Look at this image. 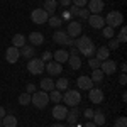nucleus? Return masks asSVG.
I'll return each instance as SVG.
<instances>
[{"mask_svg": "<svg viewBox=\"0 0 127 127\" xmlns=\"http://www.w3.org/2000/svg\"><path fill=\"white\" fill-rule=\"evenodd\" d=\"M51 58H53V53H49V51H44V53H42V61H44V63H46V61H51Z\"/></svg>", "mask_w": 127, "mask_h": 127, "instance_id": "40", "label": "nucleus"}, {"mask_svg": "<svg viewBox=\"0 0 127 127\" xmlns=\"http://www.w3.org/2000/svg\"><path fill=\"white\" fill-rule=\"evenodd\" d=\"M119 81H120V85H126V83H127V76H126V73H122V75H120Z\"/></svg>", "mask_w": 127, "mask_h": 127, "instance_id": "43", "label": "nucleus"}, {"mask_svg": "<svg viewBox=\"0 0 127 127\" xmlns=\"http://www.w3.org/2000/svg\"><path fill=\"white\" fill-rule=\"evenodd\" d=\"M119 46H120V42H119L117 39H114V37H112V39H110V42H108V46H107V48H108V49H117Z\"/></svg>", "mask_w": 127, "mask_h": 127, "instance_id": "38", "label": "nucleus"}, {"mask_svg": "<svg viewBox=\"0 0 127 127\" xmlns=\"http://www.w3.org/2000/svg\"><path fill=\"white\" fill-rule=\"evenodd\" d=\"M78 115H80L78 107H73L71 110H68V115H66L64 120H68L69 126H75V124H76V120H78Z\"/></svg>", "mask_w": 127, "mask_h": 127, "instance_id": "18", "label": "nucleus"}, {"mask_svg": "<svg viewBox=\"0 0 127 127\" xmlns=\"http://www.w3.org/2000/svg\"><path fill=\"white\" fill-rule=\"evenodd\" d=\"M56 7H58V3H56V0H46L44 2V7L42 9L48 12V15L49 14H54L56 12Z\"/></svg>", "mask_w": 127, "mask_h": 127, "instance_id": "26", "label": "nucleus"}, {"mask_svg": "<svg viewBox=\"0 0 127 127\" xmlns=\"http://www.w3.org/2000/svg\"><path fill=\"white\" fill-rule=\"evenodd\" d=\"M71 127H73V126H71Z\"/></svg>", "mask_w": 127, "mask_h": 127, "instance_id": "50", "label": "nucleus"}, {"mask_svg": "<svg viewBox=\"0 0 127 127\" xmlns=\"http://www.w3.org/2000/svg\"><path fill=\"white\" fill-rule=\"evenodd\" d=\"M53 39H54L56 44H61V46H75V39L69 37L64 31H56L53 34Z\"/></svg>", "mask_w": 127, "mask_h": 127, "instance_id": "6", "label": "nucleus"}, {"mask_svg": "<svg viewBox=\"0 0 127 127\" xmlns=\"http://www.w3.org/2000/svg\"><path fill=\"white\" fill-rule=\"evenodd\" d=\"M49 127H66L64 124H53V126H49Z\"/></svg>", "mask_w": 127, "mask_h": 127, "instance_id": "48", "label": "nucleus"}, {"mask_svg": "<svg viewBox=\"0 0 127 127\" xmlns=\"http://www.w3.org/2000/svg\"><path fill=\"white\" fill-rule=\"evenodd\" d=\"M41 88H42V92H51V90H54V81L51 78H42L41 80Z\"/></svg>", "mask_w": 127, "mask_h": 127, "instance_id": "25", "label": "nucleus"}, {"mask_svg": "<svg viewBox=\"0 0 127 127\" xmlns=\"http://www.w3.org/2000/svg\"><path fill=\"white\" fill-rule=\"evenodd\" d=\"M66 115H68L66 105H54V107H53V117L56 119V120H64Z\"/></svg>", "mask_w": 127, "mask_h": 127, "instance_id": "13", "label": "nucleus"}, {"mask_svg": "<svg viewBox=\"0 0 127 127\" xmlns=\"http://www.w3.org/2000/svg\"><path fill=\"white\" fill-rule=\"evenodd\" d=\"M92 119H93V124H95V126H103V124H105V115H103L100 110H97Z\"/></svg>", "mask_w": 127, "mask_h": 127, "instance_id": "29", "label": "nucleus"}, {"mask_svg": "<svg viewBox=\"0 0 127 127\" xmlns=\"http://www.w3.org/2000/svg\"><path fill=\"white\" fill-rule=\"evenodd\" d=\"M22 51H20V54H22V56H24V58H34V53H36V51H34V46H22Z\"/></svg>", "mask_w": 127, "mask_h": 127, "instance_id": "28", "label": "nucleus"}, {"mask_svg": "<svg viewBox=\"0 0 127 127\" xmlns=\"http://www.w3.org/2000/svg\"><path fill=\"white\" fill-rule=\"evenodd\" d=\"M68 87H69L68 78H58L56 81H54V88H56V90H59V92H64V90H68Z\"/></svg>", "mask_w": 127, "mask_h": 127, "instance_id": "23", "label": "nucleus"}, {"mask_svg": "<svg viewBox=\"0 0 127 127\" xmlns=\"http://www.w3.org/2000/svg\"><path fill=\"white\" fill-rule=\"evenodd\" d=\"M105 24H107L108 27L115 29V27H119V26L124 24V15H122L120 12H117V10H112V12H108V14H107Z\"/></svg>", "mask_w": 127, "mask_h": 127, "instance_id": "5", "label": "nucleus"}, {"mask_svg": "<svg viewBox=\"0 0 127 127\" xmlns=\"http://www.w3.org/2000/svg\"><path fill=\"white\" fill-rule=\"evenodd\" d=\"M26 90H27V93H34V92H36V85H34V83H27Z\"/></svg>", "mask_w": 127, "mask_h": 127, "instance_id": "41", "label": "nucleus"}, {"mask_svg": "<svg viewBox=\"0 0 127 127\" xmlns=\"http://www.w3.org/2000/svg\"><path fill=\"white\" fill-rule=\"evenodd\" d=\"M83 127H98V126H95L93 122H87V124H85V126H83Z\"/></svg>", "mask_w": 127, "mask_h": 127, "instance_id": "46", "label": "nucleus"}, {"mask_svg": "<svg viewBox=\"0 0 127 127\" xmlns=\"http://www.w3.org/2000/svg\"><path fill=\"white\" fill-rule=\"evenodd\" d=\"M81 32H83V26H81V22H80V20H71V22L68 24L66 34H68L69 37L76 39L78 36H81Z\"/></svg>", "mask_w": 127, "mask_h": 127, "instance_id": "7", "label": "nucleus"}, {"mask_svg": "<svg viewBox=\"0 0 127 127\" xmlns=\"http://www.w3.org/2000/svg\"><path fill=\"white\" fill-rule=\"evenodd\" d=\"M5 114H7V112H5V108H3V107H0V119H3V117H5Z\"/></svg>", "mask_w": 127, "mask_h": 127, "instance_id": "45", "label": "nucleus"}, {"mask_svg": "<svg viewBox=\"0 0 127 127\" xmlns=\"http://www.w3.org/2000/svg\"><path fill=\"white\" fill-rule=\"evenodd\" d=\"M114 127H127V119L126 117H119L117 120H115Z\"/></svg>", "mask_w": 127, "mask_h": 127, "instance_id": "36", "label": "nucleus"}, {"mask_svg": "<svg viewBox=\"0 0 127 127\" xmlns=\"http://www.w3.org/2000/svg\"><path fill=\"white\" fill-rule=\"evenodd\" d=\"M95 54H97V59H98V61H105V59H108L110 49H108L107 46H102V48H98L97 51H95Z\"/></svg>", "mask_w": 127, "mask_h": 127, "instance_id": "21", "label": "nucleus"}, {"mask_svg": "<svg viewBox=\"0 0 127 127\" xmlns=\"http://www.w3.org/2000/svg\"><path fill=\"white\" fill-rule=\"evenodd\" d=\"M71 2H73L75 7H78V9H83V7L88 3V0H71Z\"/></svg>", "mask_w": 127, "mask_h": 127, "instance_id": "39", "label": "nucleus"}, {"mask_svg": "<svg viewBox=\"0 0 127 127\" xmlns=\"http://www.w3.org/2000/svg\"><path fill=\"white\" fill-rule=\"evenodd\" d=\"M29 41H31V46H41V44L44 42V36H42L41 32H31Z\"/></svg>", "mask_w": 127, "mask_h": 127, "instance_id": "19", "label": "nucleus"}, {"mask_svg": "<svg viewBox=\"0 0 127 127\" xmlns=\"http://www.w3.org/2000/svg\"><path fill=\"white\" fill-rule=\"evenodd\" d=\"M103 0H90L88 2V12H92V14H100L102 10H103Z\"/></svg>", "mask_w": 127, "mask_h": 127, "instance_id": "16", "label": "nucleus"}, {"mask_svg": "<svg viewBox=\"0 0 127 127\" xmlns=\"http://www.w3.org/2000/svg\"><path fill=\"white\" fill-rule=\"evenodd\" d=\"M12 46H15V48H22V46H26V36L24 34H15L14 37H12Z\"/></svg>", "mask_w": 127, "mask_h": 127, "instance_id": "24", "label": "nucleus"}, {"mask_svg": "<svg viewBox=\"0 0 127 127\" xmlns=\"http://www.w3.org/2000/svg\"><path fill=\"white\" fill-rule=\"evenodd\" d=\"M31 19H32L34 24H46L48 19H49V15H48V12H46L44 9H36V10H32Z\"/></svg>", "mask_w": 127, "mask_h": 127, "instance_id": "8", "label": "nucleus"}, {"mask_svg": "<svg viewBox=\"0 0 127 127\" xmlns=\"http://www.w3.org/2000/svg\"><path fill=\"white\" fill-rule=\"evenodd\" d=\"M83 114H85V117H87V119H92V117H93V114H95V112H93L92 108H87V110H85Z\"/></svg>", "mask_w": 127, "mask_h": 127, "instance_id": "42", "label": "nucleus"}, {"mask_svg": "<svg viewBox=\"0 0 127 127\" xmlns=\"http://www.w3.org/2000/svg\"><path fill=\"white\" fill-rule=\"evenodd\" d=\"M59 2H61V5H63V7H68L69 3H71V0H59Z\"/></svg>", "mask_w": 127, "mask_h": 127, "instance_id": "44", "label": "nucleus"}, {"mask_svg": "<svg viewBox=\"0 0 127 127\" xmlns=\"http://www.w3.org/2000/svg\"><path fill=\"white\" fill-rule=\"evenodd\" d=\"M92 81L93 83H102V80H103V73H102V69H93V73H92Z\"/></svg>", "mask_w": 127, "mask_h": 127, "instance_id": "30", "label": "nucleus"}, {"mask_svg": "<svg viewBox=\"0 0 127 127\" xmlns=\"http://www.w3.org/2000/svg\"><path fill=\"white\" fill-rule=\"evenodd\" d=\"M100 69H102L103 75H112V73L117 69V63L112 61V59H105V61L100 63Z\"/></svg>", "mask_w": 127, "mask_h": 127, "instance_id": "11", "label": "nucleus"}, {"mask_svg": "<svg viewBox=\"0 0 127 127\" xmlns=\"http://www.w3.org/2000/svg\"><path fill=\"white\" fill-rule=\"evenodd\" d=\"M64 102V105H69V107H78L80 102H81V93L76 92V90H64V95L61 98Z\"/></svg>", "mask_w": 127, "mask_h": 127, "instance_id": "2", "label": "nucleus"}, {"mask_svg": "<svg viewBox=\"0 0 127 127\" xmlns=\"http://www.w3.org/2000/svg\"><path fill=\"white\" fill-rule=\"evenodd\" d=\"M88 98H90V102L92 103H95V105H98V103H102L103 102V90H100V88H90L88 90Z\"/></svg>", "mask_w": 127, "mask_h": 127, "instance_id": "9", "label": "nucleus"}, {"mask_svg": "<svg viewBox=\"0 0 127 127\" xmlns=\"http://www.w3.org/2000/svg\"><path fill=\"white\" fill-rule=\"evenodd\" d=\"M0 127H3V124H2V119H0Z\"/></svg>", "mask_w": 127, "mask_h": 127, "instance_id": "49", "label": "nucleus"}, {"mask_svg": "<svg viewBox=\"0 0 127 127\" xmlns=\"http://www.w3.org/2000/svg\"><path fill=\"white\" fill-rule=\"evenodd\" d=\"M46 71L49 75H53V76H58L63 71V64L58 63V61H49V63H46Z\"/></svg>", "mask_w": 127, "mask_h": 127, "instance_id": "12", "label": "nucleus"}, {"mask_svg": "<svg viewBox=\"0 0 127 127\" xmlns=\"http://www.w3.org/2000/svg\"><path fill=\"white\" fill-rule=\"evenodd\" d=\"M68 63H69V66H71V69H80L81 68V59H80L78 54H69Z\"/></svg>", "mask_w": 127, "mask_h": 127, "instance_id": "22", "label": "nucleus"}, {"mask_svg": "<svg viewBox=\"0 0 127 127\" xmlns=\"http://www.w3.org/2000/svg\"><path fill=\"white\" fill-rule=\"evenodd\" d=\"M48 95H49V100H51L53 103H59V102H61V98H63V93H61L59 90H56V88H54V90H51Z\"/></svg>", "mask_w": 127, "mask_h": 127, "instance_id": "27", "label": "nucleus"}, {"mask_svg": "<svg viewBox=\"0 0 127 127\" xmlns=\"http://www.w3.org/2000/svg\"><path fill=\"white\" fill-rule=\"evenodd\" d=\"M100 63H102V61H98L97 58H92L90 61H88V64H90V68H92V69H98V68H100Z\"/></svg>", "mask_w": 127, "mask_h": 127, "instance_id": "35", "label": "nucleus"}, {"mask_svg": "<svg viewBox=\"0 0 127 127\" xmlns=\"http://www.w3.org/2000/svg\"><path fill=\"white\" fill-rule=\"evenodd\" d=\"M48 22H49L51 27H59V26L63 24V19H59V17H49Z\"/></svg>", "mask_w": 127, "mask_h": 127, "instance_id": "32", "label": "nucleus"}, {"mask_svg": "<svg viewBox=\"0 0 127 127\" xmlns=\"http://www.w3.org/2000/svg\"><path fill=\"white\" fill-rule=\"evenodd\" d=\"M31 103L36 105L37 108H44L49 103L48 92H34V93L31 95Z\"/></svg>", "mask_w": 127, "mask_h": 127, "instance_id": "4", "label": "nucleus"}, {"mask_svg": "<svg viewBox=\"0 0 127 127\" xmlns=\"http://www.w3.org/2000/svg\"><path fill=\"white\" fill-rule=\"evenodd\" d=\"M117 41H119V42H126V41H127V29H126V27H122V29H120Z\"/></svg>", "mask_w": 127, "mask_h": 127, "instance_id": "34", "label": "nucleus"}, {"mask_svg": "<svg viewBox=\"0 0 127 127\" xmlns=\"http://www.w3.org/2000/svg\"><path fill=\"white\" fill-rule=\"evenodd\" d=\"M120 69L126 73V69H127V64H126V63H122V64H120Z\"/></svg>", "mask_w": 127, "mask_h": 127, "instance_id": "47", "label": "nucleus"}, {"mask_svg": "<svg viewBox=\"0 0 127 127\" xmlns=\"http://www.w3.org/2000/svg\"><path fill=\"white\" fill-rule=\"evenodd\" d=\"M54 61H58V63H66L69 58V51H66V49H58V51H54Z\"/></svg>", "mask_w": 127, "mask_h": 127, "instance_id": "17", "label": "nucleus"}, {"mask_svg": "<svg viewBox=\"0 0 127 127\" xmlns=\"http://www.w3.org/2000/svg\"><path fill=\"white\" fill-rule=\"evenodd\" d=\"M78 17H81V19H88V17H90L88 9H78Z\"/></svg>", "mask_w": 127, "mask_h": 127, "instance_id": "37", "label": "nucleus"}, {"mask_svg": "<svg viewBox=\"0 0 127 127\" xmlns=\"http://www.w3.org/2000/svg\"><path fill=\"white\" fill-rule=\"evenodd\" d=\"M102 29H103V36H105L107 39H112V37H114V31L115 29H112V27H108V26L102 27Z\"/></svg>", "mask_w": 127, "mask_h": 127, "instance_id": "33", "label": "nucleus"}, {"mask_svg": "<svg viewBox=\"0 0 127 127\" xmlns=\"http://www.w3.org/2000/svg\"><path fill=\"white\" fill-rule=\"evenodd\" d=\"M76 85H78L80 90H90V88H93V81H92L90 76L83 75V76H80V78L76 80Z\"/></svg>", "mask_w": 127, "mask_h": 127, "instance_id": "15", "label": "nucleus"}, {"mask_svg": "<svg viewBox=\"0 0 127 127\" xmlns=\"http://www.w3.org/2000/svg\"><path fill=\"white\" fill-rule=\"evenodd\" d=\"M20 58V51L19 48H15V46H10V48H7V51H5V59L9 61L10 64H14V63H17Z\"/></svg>", "mask_w": 127, "mask_h": 127, "instance_id": "10", "label": "nucleus"}, {"mask_svg": "<svg viewBox=\"0 0 127 127\" xmlns=\"http://www.w3.org/2000/svg\"><path fill=\"white\" fill-rule=\"evenodd\" d=\"M2 124L3 127H17V119L12 114H5V117L2 119Z\"/></svg>", "mask_w": 127, "mask_h": 127, "instance_id": "20", "label": "nucleus"}, {"mask_svg": "<svg viewBox=\"0 0 127 127\" xmlns=\"http://www.w3.org/2000/svg\"><path fill=\"white\" fill-rule=\"evenodd\" d=\"M75 46H76L80 53L85 54L88 59H90V56H93L95 51H97L95 44H93V41L90 39L88 36H78V39H75Z\"/></svg>", "mask_w": 127, "mask_h": 127, "instance_id": "1", "label": "nucleus"}, {"mask_svg": "<svg viewBox=\"0 0 127 127\" xmlns=\"http://www.w3.org/2000/svg\"><path fill=\"white\" fill-rule=\"evenodd\" d=\"M27 69L32 75H42L46 71V63L41 58H31L29 63H27Z\"/></svg>", "mask_w": 127, "mask_h": 127, "instance_id": "3", "label": "nucleus"}, {"mask_svg": "<svg viewBox=\"0 0 127 127\" xmlns=\"http://www.w3.org/2000/svg\"><path fill=\"white\" fill-rule=\"evenodd\" d=\"M88 22H90V26H92L93 29H102V27H105V20H103L102 15H98V14L90 15V17H88Z\"/></svg>", "mask_w": 127, "mask_h": 127, "instance_id": "14", "label": "nucleus"}, {"mask_svg": "<svg viewBox=\"0 0 127 127\" xmlns=\"http://www.w3.org/2000/svg\"><path fill=\"white\" fill-rule=\"evenodd\" d=\"M19 103H20V105H29V103H31V93H27V92L20 93V97H19Z\"/></svg>", "mask_w": 127, "mask_h": 127, "instance_id": "31", "label": "nucleus"}]
</instances>
